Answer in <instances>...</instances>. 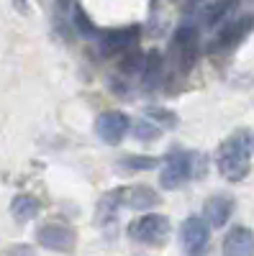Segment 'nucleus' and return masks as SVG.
Segmentation results:
<instances>
[{
	"mask_svg": "<svg viewBox=\"0 0 254 256\" xmlns=\"http://www.w3.org/2000/svg\"><path fill=\"white\" fill-rule=\"evenodd\" d=\"M249 159H251V144H249V134L246 131H236L221 148H218V172L221 177L239 182L246 177L249 172Z\"/></svg>",
	"mask_w": 254,
	"mask_h": 256,
	"instance_id": "obj_1",
	"label": "nucleus"
},
{
	"mask_svg": "<svg viewBox=\"0 0 254 256\" xmlns=\"http://www.w3.org/2000/svg\"><path fill=\"white\" fill-rule=\"evenodd\" d=\"M129 236L136 244H146V246H159L164 244V238L169 236V220L159 212H146V216L136 218L129 226Z\"/></svg>",
	"mask_w": 254,
	"mask_h": 256,
	"instance_id": "obj_2",
	"label": "nucleus"
},
{
	"mask_svg": "<svg viewBox=\"0 0 254 256\" xmlns=\"http://www.w3.org/2000/svg\"><path fill=\"white\" fill-rule=\"evenodd\" d=\"M195 156L198 154H190V152H175L169 154L167 162H164V169H162V177H159V184L164 190H177L182 187L195 172Z\"/></svg>",
	"mask_w": 254,
	"mask_h": 256,
	"instance_id": "obj_3",
	"label": "nucleus"
},
{
	"mask_svg": "<svg viewBox=\"0 0 254 256\" xmlns=\"http://www.w3.org/2000/svg\"><path fill=\"white\" fill-rule=\"evenodd\" d=\"M129 116L121 113V110H105L98 116L95 120V134L103 144H108V146H116L123 141L126 131H129Z\"/></svg>",
	"mask_w": 254,
	"mask_h": 256,
	"instance_id": "obj_4",
	"label": "nucleus"
},
{
	"mask_svg": "<svg viewBox=\"0 0 254 256\" xmlns=\"http://www.w3.org/2000/svg\"><path fill=\"white\" fill-rule=\"evenodd\" d=\"M180 244L187 254H200L208 246V223L200 216H190L180 226Z\"/></svg>",
	"mask_w": 254,
	"mask_h": 256,
	"instance_id": "obj_5",
	"label": "nucleus"
},
{
	"mask_svg": "<svg viewBox=\"0 0 254 256\" xmlns=\"http://www.w3.org/2000/svg\"><path fill=\"white\" fill-rule=\"evenodd\" d=\"M39 244L49 251H72L75 248V230L65 223H47L36 230Z\"/></svg>",
	"mask_w": 254,
	"mask_h": 256,
	"instance_id": "obj_6",
	"label": "nucleus"
},
{
	"mask_svg": "<svg viewBox=\"0 0 254 256\" xmlns=\"http://www.w3.org/2000/svg\"><path fill=\"white\" fill-rule=\"evenodd\" d=\"M121 202L131 210H139V212H146L159 205V198L152 187L146 184H134V187H126L121 190Z\"/></svg>",
	"mask_w": 254,
	"mask_h": 256,
	"instance_id": "obj_7",
	"label": "nucleus"
},
{
	"mask_svg": "<svg viewBox=\"0 0 254 256\" xmlns=\"http://www.w3.org/2000/svg\"><path fill=\"white\" fill-rule=\"evenodd\" d=\"M223 254L231 256H249L254 254V233L244 226H236L228 230V236L223 238Z\"/></svg>",
	"mask_w": 254,
	"mask_h": 256,
	"instance_id": "obj_8",
	"label": "nucleus"
},
{
	"mask_svg": "<svg viewBox=\"0 0 254 256\" xmlns=\"http://www.w3.org/2000/svg\"><path fill=\"white\" fill-rule=\"evenodd\" d=\"M175 49L182 56V70L190 67L193 59H195V52H198V31H195V26H180L177 28V34H175Z\"/></svg>",
	"mask_w": 254,
	"mask_h": 256,
	"instance_id": "obj_9",
	"label": "nucleus"
},
{
	"mask_svg": "<svg viewBox=\"0 0 254 256\" xmlns=\"http://www.w3.org/2000/svg\"><path fill=\"white\" fill-rule=\"evenodd\" d=\"M234 212V200L226 198V195H213L205 202V218L213 228H223Z\"/></svg>",
	"mask_w": 254,
	"mask_h": 256,
	"instance_id": "obj_10",
	"label": "nucleus"
},
{
	"mask_svg": "<svg viewBox=\"0 0 254 256\" xmlns=\"http://www.w3.org/2000/svg\"><path fill=\"white\" fill-rule=\"evenodd\" d=\"M136 31L139 28H116V31H108L103 36V41H100L103 54H118L126 46H131L136 41Z\"/></svg>",
	"mask_w": 254,
	"mask_h": 256,
	"instance_id": "obj_11",
	"label": "nucleus"
},
{
	"mask_svg": "<svg viewBox=\"0 0 254 256\" xmlns=\"http://www.w3.org/2000/svg\"><path fill=\"white\" fill-rule=\"evenodd\" d=\"M121 205H123V202H121V190H113V192H108V195H103L100 202H98V210H95V223H98V226L113 223Z\"/></svg>",
	"mask_w": 254,
	"mask_h": 256,
	"instance_id": "obj_12",
	"label": "nucleus"
},
{
	"mask_svg": "<svg viewBox=\"0 0 254 256\" xmlns=\"http://www.w3.org/2000/svg\"><path fill=\"white\" fill-rule=\"evenodd\" d=\"M39 210H41V205H39V200L31 198V195H16L13 202H11L13 218L21 220V223H26V220L36 218V216H39Z\"/></svg>",
	"mask_w": 254,
	"mask_h": 256,
	"instance_id": "obj_13",
	"label": "nucleus"
},
{
	"mask_svg": "<svg viewBox=\"0 0 254 256\" xmlns=\"http://www.w3.org/2000/svg\"><path fill=\"white\" fill-rule=\"evenodd\" d=\"M251 28H254V16H246V18L236 20V24H231V26L221 34L218 44H221V46H234V44H239V41H241Z\"/></svg>",
	"mask_w": 254,
	"mask_h": 256,
	"instance_id": "obj_14",
	"label": "nucleus"
},
{
	"mask_svg": "<svg viewBox=\"0 0 254 256\" xmlns=\"http://www.w3.org/2000/svg\"><path fill=\"white\" fill-rule=\"evenodd\" d=\"M239 3V0H216L213 6H208L205 10V20H208V26H216L221 18H226L231 10H234V6Z\"/></svg>",
	"mask_w": 254,
	"mask_h": 256,
	"instance_id": "obj_15",
	"label": "nucleus"
},
{
	"mask_svg": "<svg viewBox=\"0 0 254 256\" xmlns=\"http://www.w3.org/2000/svg\"><path fill=\"white\" fill-rule=\"evenodd\" d=\"M72 24H75V28H77L82 36H98L95 24L88 18V13H85L80 6H75V8H72Z\"/></svg>",
	"mask_w": 254,
	"mask_h": 256,
	"instance_id": "obj_16",
	"label": "nucleus"
},
{
	"mask_svg": "<svg viewBox=\"0 0 254 256\" xmlns=\"http://www.w3.org/2000/svg\"><path fill=\"white\" fill-rule=\"evenodd\" d=\"M134 134H136V138H139V141H152V138H157L159 128L152 123V118H149V116H146V118H141V120L134 126Z\"/></svg>",
	"mask_w": 254,
	"mask_h": 256,
	"instance_id": "obj_17",
	"label": "nucleus"
},
{
	"mask_svg": "<svg viewBox=\"0 0 254 256\" xmlns=\"http://www.w3.org/2000/svg\"><path fill=\"white\" fill-rule=\"evenodd\" d=\"M121 166H129V169H152L157 166V159H146V156H129V159H123Z\"/></svg>",
	"mask_w": 254,
	"mask_h": 256,
	"instance_id": "obj_18",
	"label": "nucleus"
},
{
	"mask_svg": "<svg viewBox=\"0 0 254 256\" xmlns=\"http://www.w3.org/2000/svg\"><path fill=\"white\" fill-rule=\"evenodd\" d=\"M149 118L152 120H159V123H167V126H175L172 113H167V110H149Z\"/></svg>",
	"mask_w": 254,
	"mask_h": 256,
	"instance_id": "obj_19",
	"label": "nucleus"
},
{
	"mask_svg": "<svg viewBox=\"0 0 254 256\" xmlns=\"http://www.w3.org/2000/svg\"><path fill=\"white\" fill-rule=\"evenodd\" d=\"M13 8H16L18 13H26V10H29V0H13Z\"/></svg>",
	"mask_w": 254,
	"mask_h": 256,
	"instance_id": "obj_20",
	"label": "nucleus"
},
{
	"mask_svg": "<svg viewBox=\"0 0 254 256\" xmlns=\"http://www.w3.org/2000/svg\"><path fill=\"white\" fill-rule=\"evenodd\" d=\"M70 6H72V0H57V10H59V13L70 10Z\"/></svg>",
	"mask_w": 254,
	"mask_h": 256,
	"instance_id": "obj_21",
	"label": "nucleus"
}]
</instances>
